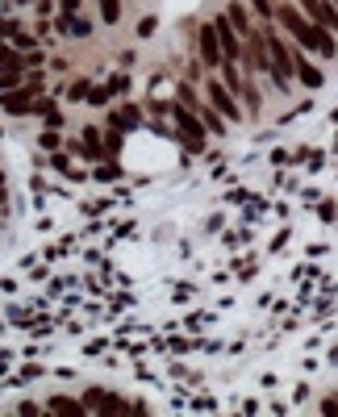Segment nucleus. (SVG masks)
Returning a JSON list of instances; mask_svg holds the SVG:
<instances>
[{"instance_id": "nucleus-1", "label": "nucleus", "mask_w": 338, "mask_h": 417, "mask_svg": "<svg viewBox=\"0 0 338 417\" xmlns=\"http://www.w3.org/2000/svg\"><path fill=\"white\" fill-rule=\"evenodd\" d=\"M272 21H280L284 30H289V38L296 42L301 50H318L322 59H334L338 54V42L330 38V30H322V25H313L301 8H292V4H280L276 13H272Z\"/></svg>"}, {"instance_id": "nucleus-2", "label": "nucleus", "mask_w": 338, "mask_h": 417, "mask_svg": "<svg viewBox=\"0 0 338 417\" xmlns=\"http://www.w3.org/2000/svg\"><path fill=\"white\" fill-rule=\"evenodd\" d=\"M263 42H267V59H272V71H276V75H280V80L289 84V80H292V67H296V54H301V50H289V47H284V38H280L276 30H267V34H263Z\"/></svg>"}, {"instance_id": "nucleus-3", "label": "nucleus", "mask_w": 338, "mask_h": 417, "mask_svg": "<svg viewBox=\"0 0 338 417\" xmlns=\"http://www.w3.org/2000/svg\"><path fill=\"white\" fill-rule=\"evenodd\" d=\"M205 92H209V104H213L226 121H234V126H239V121H242V100H239V96L230 92L222 80H209V84H205Z\"/></svg>"}, {"instance_id": "nucleus-4", "label": "nucleus", "mask_w": 338, "mask_h": 417, "mask_svg": "<svg viewBox=\"0 0 338 417\" xmlns=\"http://www.w3.org/2000/svg\"><path fill=\"white\" fill-rule=\"evenodd\" d=\"M213 30H217V42H222V63H242V38L234 34L230 17H213Z\"/></svg>"}, {"instance_id": "nucleus-5", "label": "nucleus", "mask_w": 338, "mask_h": 417, "mask_svg": "<svg viewBox=\"0 0 338 417\" xmlns=\"http://www.w3.org/2000/svg\"><path fill=\"white\" fill-rule=\"evenodd\" d=\"M301 13H305L313 25L334 30V34H338V8L330 4V0H301Z\"/></svg>"}, {"instance_id": "nucleus-6", "label": "nucleus", "mask_w": 338, "mask_h": 417, "mask_svg": "<svg viewBox=\"0 0 338 417\" xmlns=\"http://www.w3.org/2000/svg\"><path fill=\"white\" fill-rule=\"evenodd\" d=\"M200 63H205V67H222V42H217L213 21L200 25Z\"/></svg>"}, {"instance_id": "nucleus-7", "label": "nucleus", "mask_w": 338, "mask_h": 417, "mask_svg": "<svg viewBox=\"0 0 338 417\" xmlns=\"http://www.w3.org/2000/svg\"><path fill=\"white\" fill-rule=\"evenodd\" d=\"M171 117L180 121V130H184L188 146H205V126H200V117H193L184 104H176V109H171Z\"/></svg>"}, {"instance_id": "nucleus-8", "label": "nucleus", "mask_w": 338, "mask_h": 417, "mask_svg": "<svg viewBox=\"0 0 338 417\" xmlns=\"http://www.w3.org/2000/svg\"><path fill=\"white\" fill-rule=\"evenodd\" d=\"M84 409H104V413H134V405H130V401H117V397H109V392H88V397H84Z\"/></svg>"}, {"instance_id": "nucleus-9", "label": "nucleus", "mask_w": 338, "mask_h": 417, "mask_svg": "<svg viewBox=\"0 0 338 417\" xmlns=\"http://www.w3.org/2000/svg\"><path fill=\"white\" fill-rule=\"evenodd\" d=\"M54 25H59V34H63V38H88V34H92V25H88L80 13H67V8H63V17H59Z\"/></svg>"}, {"instance_id": "nucleus-10", "label": "nucleus", "mask_w": 338, "mask_h": 417, "mask_svg": "<svg viewBox=\"0 0 338 417\" xmlns=\"http://www.w3.org/2000/svg\"><path fill=\"white\" fill-rule=\"evenodd\" d=\"M292 75H296L305 88H322V71H318V67H313L305 54H296V67H292Z\"/></svg>"}, {"instance_id": "nucleus-11", "label": "nucleus", "mask_w": 338, "mask_h": 417, "mask_svg": "<svg viewBox=\"0 0 338 417\" xmlns=\"http://www.w3.org/2000/svg\"><path fill=\"white\" fill-rule=\"evenodd\" d=\"M196 117L205 121V130H209V134H226V117H222L213 104H196Z\"/></svg>"}, {"instance_id": "nucleus-12", "label": "nucleus", "mask_w": 338, "mask_h": 417, "mask_svg": "<svg viewBox=\"0 0 338 417\" xmlns=\"http://www.w3.org/2000/svg\"><path fill=\"white\" fill-rule=\"evenodd\" d=\"M21 59H13V63H0V92H8V88H17L21 84Z\"/></svg>"}, {"instance_id": "nucleus-13", "label": "nucleus", "mask_w": 338, "mask_h": 417, "mask_svg": "<svg viewBox=\"0 0 338 417\" xmlns=\"http://www.w3.org/2000/svg\"><path fill=\"white\" fill-rule=\"evenodd\" d=\"M226 17H230V25H234L239 34H251V30H255V25H251V13L242 8L239 0H230V8H226Z\"/></svg>"}, {"instance_id": "nucleus-14", "label": "nucleus", "mask_w": 338, "mask_h": 417, "mask_svg": "<svg viewBox=\"0 0 338 417\" xmlns=\"http://www.w3.org/2000/svg\"><path fill=\"white\" fill-rule=\"evenodd\" d=\"M113 121H117L121 130H130V126H138V121H143V113H138L134 104H126V109H117V113H113Z\"/></svg>"}, {"instance_id": "nucleus-15", "label": "nucleus", "mask_w": 338, "mask_h": 417, "mask_svg": "<svg viewBox=\"0 0 338 417\" xmlns=\"http://www.w3.org/2000/svg\"><path fill=\"white\" fill-rule=\"evenodd\" d=\"M100 4V21L104 25H117V17H121V0H97Z\"/></svg>"}, {"instance_id": "nucleus-16", "label": "nucleus", "mask_w": 338, "mask_h": 417, "mask_svg": "<svg viewBox=\"0 0 338 417\" xmlns=\"http://www.w3.org/2000/svg\"><path fill=\"white\" fill-rule=\"evenodd\" d=\"M50 409H54V413H80V409H84V401H67V397H54V401H50Z\"/></svg>"}, {"instance_id": "nucleus-17", "label": "nucleus", "mask_w": 338, "mask_h": 417, "mask_svg": "<svg viewBox=\"0 0 338 417\" xmlns=\"http://www.w3.org/2000/svg\"><path fill=\"white\" fill-rule=\"evenodd\" d=\"M251 8L263 17V25H267V21H272V13H276V8H272V0H251Z\"/></svg>"}, {"instance_id": "nucleus-18", "label": "nucleus", "mask_w": 338, "mask_h": 417, "mask_svg": "<svg viewBox=\"0 0 338 417\" xmlns=\"http://www.w3.org/2000/svg\"><path fill=\"white\" fill-rule=\"evenodd\" d=\"M88 92V84H84V80H80V84H71V92H63L67 96V100H80V96Z\"/></svg>"}, {"instance_id": "nucleus-19", "label": "nucleus", "mask_w": 338, "mask_h": 417, "mask_svg": "<svg viewBox=\"0 0 338 417\" xmlns=\"http://www.w3.org/2000/svg\"><path fill=\"white\" fill-rule=\"evenodd\" d=\"M13 59H21V54H17L13 47H4V42H0V63H13Z\"/></svg>"}, {"instance_id": "nucleus-20", "label": "nucleus", "mask_w": 338, "mask_h": 417, "mask_svg": "<svg viewBox=\"0 0 338 417\" xmlns=\"http://www.w3.org/2000/svg\"><path fill=\"white\" fill-rule=\"evenodd\" d=\"M59 4H63L67 13H76V8H80V0H59Z\"/></svg>"}, {"instance_id": "nucleus-21", "label": "nucleus", "mask_w": 338, "mask_h": 417, "mask_svg": "<svg viewBox=\"0 0 338 417\" xmlns=\"http://www.w3.org/2000/svg\"><path fill=\"white\" fill-rule=\"evenodd\" d=\"M322 409H326V413H338V397H334V401H326Z\"/></svg>"}, {"instance_id": "nucleus-22", "label": "nucleus", "mask_w": 338, "mask_h": 417, "mask_svg": "<svg viewBox=\"0 0 338 417\" xmlns=\"http://www.w3.org/2000/svg\"><path fill=\"white\" fill-rule=\"evenodd\" d=\"M0 205H4V176H0Z\"/></svg>"}, {"instance_id": "nucleus-23", "label": "nucleus", "mask_w": 338, "mask_h": 417, "mask_svg": "<svg viewBox=\"0 0 338 417\" xmlns=\"http://www.w3.org/2000/svg\"><path fill=\"white\" fill-rule=\"evenodd\" d=\"M330 4H334V8H338V0H330Z\"/></svg>"}]
</instances>
